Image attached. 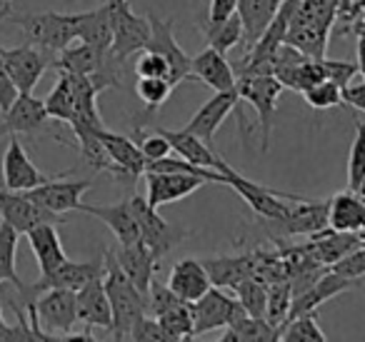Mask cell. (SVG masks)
I'll use <instances>...</instances> for the list:
<instances>
[{
    "instance_id": "1",
    "label": "cell",
    "mask_w": 365,
    "mask_h": 342,
    "mask_svg": "<svg viewBox=\"0 0 365 342\" xmlns=\"http://www.w3.org/2000/svg\"><path fill=\"white\" fill-rule=\"evenodd\" d=\"M103 282H106V292L113 310V327H110L113 340H130V332L135 327V322L143 315H148V297L128 280L123 267L118 265L115 252L110 250H106Z\"/></svg>"
},
{
    "instance_id": "2",
    "label": "cell",
    "mask_w": 365,
    "mask_h": 342,
    "mask_svg": "<svg viewBox=\"0 0 365 342\" xmlns=\"http://www.w3.org/2000/svg\"><path fill=\"white\" fill-rule=\"evenodd\" d=\"M33 330L41 340H63L68 332L76 330L78 310H76V292L53 287L36 297V302L26 305Z\"/></svg>"
},
{
    "instance_id": "3",
    "label": "cell",
    "mask_w": 365,
    "mask_h": 342,
    "mask_svg": "<svg viewBox=\"0 0 365 342\" xmlns=\"http://www.w3.org/2000/svg\"><path fill=\"white\" fill-rule=\"evenodd\" d=\"M6 23L18 26L28 43L51 53L53 58L73 41H78V13H26V16H8Z\"/></svg>"
},
{
    "instance_id": "4",
    "label": "cell",
    "mask_w": 365,
    "mask_h": 342,
    "mask_svg": "<svg viewBox=\"0 0 365 342\" xmlns=\"http://www.w3.org/2000/svg\"><path fill=\"white\" fill-rule=\"evenodd\" d=\"M240 100L250 103L258 113V128H260V145L263 152L268 150L270 130H273V115L278 108V95L283 93V86L270 73H240L235 83Z\"/></svg>"
},
{
    "instance_id": "5",
    "label": "cell",
    "mask_w": 365,
    "mask_h": 342,
    "mask_svg": "<svg viewBox=\"0 0 365 342\" xmlns=\"http://www.w3.org/2000/svg\"><path fill=\"white\" fill-rule=\"evenodd\" d=\"M110 8V21H113V46L110 53L120 61H128L135 53L145 51L148 41H150V21L148 16H138L133 13L128 0H106Z\"/></svg>"
},
{
    "instance_id": "6",
    "label": "cell",
    "mask_w": 365,
    "mask_h": 342,
    "mask_svg": "<svg viewBox=\"0 0 365 342\" xmlns=\"http://www.w3.org/2000/svg\"><path fill=\"white\" fill-rule=\"evenodd\" d=\"M225 185L233 187V190L253 207L255 215L265 217V220H275V222H280L285 215H288L293 200H300V197H303V195H293V192H283V190H273V187L258 185V182L243 177L238 170H233V167L225 172Z\"/></svg>"
},
{
    "instance_id": "7",
    "label": "cell",
    "mask_w": 365,
    "mask_h": 342,
    "mask_svg": "<svg viewBox=\"0 0 365 342\" xmlns=\"http://www.w3.org/2000/svg\"><path fill=\"white\" fill-rule=\"evenodd\" d=\"M106 272V262L103 260H83V262H73L66 260L63 265H58L53 272H46L41 275L36 282H26L23 290H18L23 295V307L36 302V297L46 290H53V287H61V290H81L88 280L103 275Z\"/></svg>"
},
{
    "instance_id": "8",
    "label": "cell",
    "mask_w": 365,
    "mask_h": 342,
    "mask_svg": "<svg viewBox=\"0 0 365 342\" xmlns=\"http://www.w3.org/2000/svg\"><path fill=\"white\" fill-rule=\"evenodd\" d=\"M53 118L48 115L46 100H38L33 93H18V98L13 100V105L3 113L0 135H31V138H36V135L48 133V135L56 138L58 142H66L58 133L48 130V123Z\"/></svg>"
},
{
    "instance_id": "9",
    "label": "cell",
    "mask_w": 365,
    "mask_h": 342,
    "mask_svg": "<svg viewBox=\"0 0 365 342\" xmlns=\"http://www.w3.org/2000/svg\"><path fill=\"white\" fill-rule=\"evenodd\" d=\"M130 207H133V212H135L140 240L150 247V252L158 260L165 257L168 252L185 237V230L170 225L165 217L158 215V207H153L143 195H130Z\"/></svg>"
},
{
    "instance_id": "10",
    "label": "cell",
    "mask_w": 365,
    "mask_h": 342,
    "mask_svg": "<svg viewBox=\"0 0 365 342\" xmlns=\"http://www.w3.org/2000/svg\"><path fill=\"white\" fill-rule=\"evenodd\" d=\"M0 220L13 225L21 235H28L33 227L43 225V222L63 225L66 217L38 205L26 190H8V187L0 185Z\"/></svg>"
},
{
    "instance_id": "11",
    "label": "cell",
    "mask_w": 365,
    "mask_h": 342,
    "mask_svg": "<svg viewBox=\"0 0 365 342\" xmlns=\"http://www.w3.org/2000/svg\"><path fill=\"white\" fill-rule=\"evenodd\" d=\"M0 56L6 63V71L11 76L13 86L18 88V93H33L36 86L41 83L43 73L51 68L53 56L46 51H41L33 43L16 48H0Z\"/></svg>"
},
{
    "instance_id": "12",
    "label": "cell",
    "mask_w": 365,
    "mask_h": 342,
    "mask_svg": "<svg viewBox=\"0 0 365 342\" xmlns=\"http://www.w3.org/2000/svg\"><path fill=\"white\" fill-rule=\"evenodd\" d=\"M190 310H193L195 337H200V335H205V332L228 327V322L233 320L235 312L240 310V302H238V297L225 292V287L213 285L203 297L190 302Z\"/></svg>"
},
{
    "instance_id": "13",
    "label": "cell",
    "mask_w": 365,
    "mask_h": 342,
    "mask_svg": "<svg viewBox=\"0 0 365 342\" xmlns=\"http://www.w3.org/2000/svg\"><path fill=\"white\" fill-rule=\"evenodd\" d=\"M148 21H150V41H148V51H155L165 58L168 66H170V86L178 88L182 81L193 78L190 76V61H193V58L178 46L175 33H173L175 31L173 18H165V21H163V18H158V16H148Z\"/></svg>"
},
{
    "instance_id": "14",
    "label": "cell",
    "mask_w": 365,
    "mask_h": 342,
    "mask_svg": "<svg viewBox=\"0 0 365 342\" xmlns=\"http://www.w3.org/2000/svg\"><path fill=\"white\" fill-rule=\"evenodd\" d=\"M68 175H71V170L61 172L58 177H53V180L43 182V185L26 192L38 205L46 207V210L56 212V215H66L71 210H78L83 205V195L96 185L93 180H66Z\"/></svg>"
},
{
    "instance_id": "15",
    "label": "cell",
    "mask_w": 365,
    "mask_h": 342,
    "mask_svg": "<svg viewBox=\"0 0 365 342\" xmlns=\"http://www.w3.org/2000/svg\"><path fill=\"white\" fill-rule=\"evenodd\" d=\"M145 180V200L153 207H163L178 202L182 197L193 195L198 187L205 185L203 177L188 175V172H158V170H145L143 172Z\"/></svg>"
},
{
    "instance_id": "16",
    "label": "cell",
    "mask_w": 365,
    "mask_h": 342,
    "mask_svg": "<svg viewBox=\"0 0 365 342\" xmlns=\"http://www.w3.org/2000/svg\"><path fill=\"white\" fill-rule=\"evenodd\" d=\"M98 138H101V142L106 145L108 155H110V160H113V170H110L113 177L128 180L130 185L138 177H143V172H145V167H148V160L135 140H130V138H125V135H118V133H113V130H106V128L98 130Z\"/></svg>"
},
{
    "instance_id": "17",
    "label": "cell",
    "mask_w": 365,
    "mask_h": 342,
    "mask_svg": "<svg viewBox=\"0 0 365 342\" xmlns=\"http://www.w3.org/2000/svg\"><path fill=\"white\" fill-rule=\"evenodd\" d=\"M53 177L58 175H46V172L38 170L31 157H28L21 138L11 135L8 150L3 155V180H0V185L8 187V190H33V187L43 185V182L53 180Z\"/></svg>"
},
{
    "instance_id": "18",
    "label": "cell",
    "mask_w": 365,
    "mask_h": 342,
    "mask_svg": "<svg viewBox=\"0 0 365 342\" xmlns=\"http://www.w3.org/2000/svg\"><path fill=\"white\" fill-rule=\"evenodd\" d=\"M240 103V95L238 90H215V95L210 100H205L203 105L195 110V115L188 120V125L182 128V130L193 133L198 135L200 140H205L208 145H213V138L218 133V128L228 120L230 113L238 108Z\"/></svg>"
},
{
    "instance_id": "19",
    "label": "cell",
    "mask_w": 365,
    "mask_h": 342,
    "mask_svg": "<svg viewBox=\"0 0 365 342\" xmlns=\"http://www.w3.org/2000/svg\"><path fill=\"white\" fill-rule=\"evenodd\" d=\"M76 310H78V322L88 327V330H108L113 327V310L110 300H108L106 282L103 275L88 280L81 290H76Z\"/></svg>"
},
{
    "instance_id": "20",
    "label": "cell",
    "mask_w": 365,
    "mask_h": 342,
    "mask_svg": "<svg viewBox=\"0 0 365 342\" xmlns=\"http://www.w3.org/2000/svg\"><path fill=\"white\" fill-rule=\"evenodd\" d=\"M328 207H330V197L328 200H310V197L293 200L288 215L280 220V230H283V235H288V237L315 235V232L330 227Z\"/></svg>"
},
{
    "instance_id": "21",
    "label": "cell",
    "mask_w": 365,
    "mask_h": 342,
    "mask_svg": "<svg viewBox=\"0 0 365 342\" xmlns=\"http://www.w3.org/2000/svg\"><path fill=\"white\" fill-rule=\"evenodd\" d=\"M358 285V280H350L345 275H338V272H323L308 290H303L300 295L293 297V307H290V317L305 315V312H315L323 302L333 300V297L343 295V292L353 290ZM288 317V320H290Z\"/></svg>"
},
{
    "instance_id": "22",
    "label": "cell",
    "mask_w": 365,
    "mask_h": 342,
    "mask_svg": "<svg viewBox=\"0 0 365 342\" xmlns=\"http://www.w3.org/2000/svg\"><path fill=\"white\" fill-rule=\"evenodd\" d=\"M78 212H86V215H93L101 222H106L120 245H130V242L140 240V230H138L135 212L130 207V197L123 202H115V205H88V202H83L78 207Z\"/></svg>"
},
{
    "instance_id": "23",
    "label": "cell",
    "mask_w": 365,
    "mask_h": 342,
    "mask_svg": "<svg viewBox=\"0 0 365 342\" xmlns=\"http://www.w3.org/2000/svg\"><path fill=\"white\" fill-rule=\"evenodd\" d=\"M118 265L123 267V272L128 275V280L148 297L150 292V282L155 280V267L158 257L150 252V247L143 240L130 242V245H120V250L115 252Z\"/></svg>"
},
{
    "instance_id": "24",
    "label": "cell",
    "mask_w": 365,
    "mask_h": 342,
    "mask_svg": "<svg viewBox=\"0 0 365 342\" xmlns=\"http://www.w3.org/2000/svg\"><path fill=\"white\" fill-rule=\"evenodd\" d=\"M168 285L182 302H195L213 287V282H210L203 262L195 257H185V260H178L173 265L170 275H168Z\"/></svg>"
},
{
    "instance_id": "25",
    "label": "cell",
    "mask_w": 365,
    "mask_h": 342,
    "mask_svg": "<svg viewBox=\"0 0 365 342\" xmlns=\"http://www.w3.org/2000/svg\"><path fill=\"white\" fill-rule=\"evenodd\" d=\"M190 76L203 81L213 90H233L238 83V73L235 68L225 61V56L215 48H205L190 61Z\"/></svg>"
},
{
    "instance_id": "26",
    "label": "cell",
    "mask_w": 365,
    "mask_h": 342,
    "mask_svg": "<svg viewBox=\"0 0 365 342\" xmlns=\"http://www.w3.org/2000/svg\"><path fill=\"white\" fill-rule=\"evenodd\" d=\"M155 130L163 133V135L170 140L173 152H178V155L185 157V160L195 162V165L210 167V170H218V172H223V175L230 170L228 162H225L220 155H215L213 147H210L205 140H200L198 135H193V133H188V130H165V128H155Z\"/></svg>"
},
{
    "instance_id": "27",
    "label": "cell",
    "mask_w": 365,
    "mask_h": 342,
    "mask_svg": "<svg viewBox=\"0 0 365 342\" xmlns=\"http://www.w3.org/2000/svg\"><path fill=\"white\" fill-rule=\"evenodd\" d=\"M360 237L355 232H343V230H333V227H325V230L310 235L305 252L313 257L318 265H335L343 255H348L350 250L360 247Z\"/></svg>"
},
{
    "instance_id": "28",
    "label": "cell",
    "mask_w": 365,
    "mask_h": 342,
    "mask_svg": "<svg viewBox=\"0 0 365 342\" xmlns=\"http://www.w3.org/2000/svg\"><path fill=\"white\" fill-rule=\"evenodd\" d=\"M283 0H238V13L240 23H243V43L245 51L250 46L258 43V38L268 31V26L273 23L275 13H278Z\"/></svg>"
},
{
    "instance_id": "29",
    "label": "cell",
    "mask_w": 365,
    "mask_h": 342,
    "mask_svg": "<svg viewBox=\"0 0 365 342\" xmlns=\"http://www.w3.org/2000/svg\"><path fill=\"white\" fill-rule=\"evenodd\" d=\"M28 242H31V250L38 260V267H41V275L53 272L58 265H63L68 260L66 250H63L61 232H58V225H53V222H43V225L33 227L28 232Z\"/></svg>"
},
{
    "instance_id": "30",
    "label": "cell",
    "mask_w": 365,
    "mask_h": 342,
    "mask_svg": "<svg viewBox=\"0 0 365 342\" xmlns=\"http://www.w3.org/2000/svg\"><path fill=\"white\" fill-rule=\"evenodd\" d=\"M108 51L91 46V43H78V46H68L61 53H56V58L51 61V68H56L58 73H71V76H88L98 73V68L103 66V58Z\"/></svg>"
},
{
    "instance_id": "31",
    "label": "cell",
    "mask_w": 365,
    "mask_h": 342,
    "mask_svg": "<svg viewBox=\"0 0 365 342\" xmlns=\"http://www.w3.org/2000/svg\"><path fill=\"white\" fill-rule=\"evenodd\" d=\"M328 222L333 230L355 232L365 225V197L358 190H340L330 197Z\"/></svg>"
},
{
    "instance_id": "32",
    "label": "cell",
    "mask_w": 365,
    "mask_h": 342,
    "mask_svg": "<svg viewBox=\"0 0 365 342\" xmlns=\"http://www.w3.org/2000/svg\"><path fill=\"white\" fill-rule=\"evenodd\" d=\"M78 41L91 43V46L101 48V51H110L113 21L108 3H103L101 8H93L88 13H78Z\"/></svg>"
},
{
    "instance_id": "33",
    "label": "cell",
    "mask_w": 365,
    "mask_h": 342,
    "mask_svg": "<svg viewBox=\"0 0 365 342\" xmlns=\"http://www.w3.org/2000/svg\"><path fill=\"white\" fill-rule=\"evenodd\" d=\"M203 265L210 275V282L225 290H233L240 280L255 275V260L250 257H208L203 260Z\"/></svg>"
},
{
    "instance_id": "34",
    "label": "cell",
    "mask_w": 365,
    "mask_h": 342,
    "mask_svg": "<svg viewBox=\"0 0 365 342\" xmlns=\"http://www.w3.org/2000/svg\"><path fill=\"white\" fill-rule=\"evenodd\" d=\"M223 340L225 342H235V340H263V342H273L278 340V330L270 325L265 317H253L243 310L235 312V317L228 322V327H223Z\"/></svg>"
},
{
    "instance_id": "35",
    "label": "cell",
    "mask_w": 365,
    "mask_h": 342,
    "mask_svg": "<svg viewBox=\"0 0 365 342\" xmlns=\"http://www.w3.org/2000/svg\"><path fill=\"white\" fill-rule=\"evenodd\" d=\"M18 240H21V232L13 225L0 220V285L3 282H11L16 290H23L26 280H21L16 270V250Z\"/></svg>"
},
{
    "instance_id": "36",
    "label": "cell",
    "mask_w": 365,
    "mask_h": 342,
    "mask_svg": "<svg viewBox=\"0 0 365 342\" xmlns=\"http://www.w3.org/2000/svg\"><path fill=\"white\" fill-rule=\"evenodd\" d=\"M285 43L295 46L308 58H323L325 48H328V28L305 26V23H290Z\"/></svg>"
},
{
    "instance_id": "37",
    "label": "cell",
    "mask_w": 365,
    "mask_h": 342,
    "mask_svg": "<svg viewBox=\"0 0 365 342\" xmlns=\"http://www.w3.org/2000/svg\"><path fill=\"white\" fill-rule=\"evenodd\" d=\"M46 108L53 120L71 125L73 115H76V95H73V83L68 73H58V83L46 98Z\"/></svg>"
},
{
    "instance_id": "38",
    "label": "cell",
    "mask_w": 365,
    "mask_h": 342,
    "mask_svg": "<svg viewBox=\"0 0 365 342\" xmlns=\"http://www.w3.org/2000/svg\"><path fill=\"white\" fill-rule=\"evenodd\" d=\"M203 36L210 48L228 56V51H233L238 43H243V23H240L238 13H233L218 26H203Z\"/></svg>"
},
{
    "instance_id": "39",
    "label": "cell",
    "mask_w": 365,
    "mask_h": 342,
    "mask_svg": "<svg viewBox=\"0 0 365 342\" xmlns=\"http://www.w3.org/2000/svg\"><path fill=\"white\" fill-rule=\"evenodd\" d=\"M290 307H293V290H290V282L273 280V285L268 287V305H265V320L278 330L288 322Z\"/></svg>"
},
{
    "instance_id": "40",
    "label": "cell",
    "mask_w": 365,
    "mask_h": 342,
    "mask_svg": "<svg viewBox=\"0 0 365 342\" xmlns=\"http://www.w3.org/2000/svg\"><path fill=\"white\" fill-rule=\"evenodd\" d=\"M278 340L283 342H325V332L320 330L318 320H315V312H305V315L290 317L283 327H280Z\"/></svg>"
},
{
    "instance_id": "41",
    "label": "cell",
    "mask_w": 365,
    "mask_h": 342,
    "mask_svg": "<svg viewBox=\"0 0 365 342\" xmlns=\"http://www.w3.org/2000/svg\"><path fill=\"white\" fill-rule=\"evenodd\" d=\"M235 297L243 305V310L253 317H265V305H268V287L258 277H245L233 287Z\"/></svg>"
},
{
    "instance_id": "42",
    "label": "cell",
    "mask_w": 365,
    "mask_h": 342,
    "mask_svg": "<svg viewBox=\"0 0 365 342\" xmlns=\"http://www.w3.org/2000/svg\"><path fill=\"white\" fill-rule=\"evenodd\" d=\"M160 325L165 327V332L175 340H193L195 330H193V310H190V302H180V305L170 307V310L160 312L158 315Z\"/></svg>"
},
{
    "instance_id": "43",
    "label": "cell",
    "mask_w": 365,
    "mask_h": 342,
    "mask_svg": "<svg viewBox=\"0 0 365 342\" xmlns=\"http://www.w3.org/2000/svg\"><path fill=\"white\" fill-rule=\"evenodd\" d=\"M173 90H175V88L170 86L168 78H138V83H135V93H138V98L145 103L148 113L158 110V108L170 98Z\"/></svg>"
},
{
    "instance_id": "44",
    "label": "cell",
    "mask_w": 365,
    "mask_h": 342,
    "mask_svg": "<svg viewBox=\"0 0 365 342\" xmlns=\"http://www.w3.org/2000/svg\"><path fill=\"white\" fill-rule=\"evenodd\" d=\"M303 98L313 110H330V108L345 105L343 88L330 81H320V83H315V86H310L308 90H303Z\"/></svg>"
},
{
    "instance_id": "45",
    "label": "cell",
    "mask_w": 365,
    "mask_h": 342,
    "mask_svg": "<svg viewBox=\"0 0 365 342\" xmlns=\"http://www.w3.org/2000/svg\"><path fill=\"white\" fill-rule=\"evenodd\" d=\"M363 177H365V120L358 123L355 140L348 152V187L350 190H358Z\"/></svg>"
},
{
    "instance_id": "46",
    "label": "cell",
    "mask_w": 365,
    "mask_h": 342,
    "mask_svg": "<svg viewBox=\"0 0 365 342\" xmlns=\"http://www.w3.org/2000/svg\"><path fill=\"white\" fill-rule=\"evenodd\" d=\"M11 6L13 0H3L0 3V23H6V18L11 16ZM16 98H18V88L13 86L11 76L6 71V63H3V56H0V113H6Z\"/></svg>"
},
{
    "instance_id": "47",
    "label": "cell",
    "mask_w": 365,
    "mask_h": 342,
    "mask_svg": "<svg viewBox=\"0 0 365 342\" xmlns=\"http://www.w3.org/2000/svg\"><path fill=\"white\" fill-rule=\"evenodd\" d=\"M135 76L138 78H168L170 81V66L168 61L155 51H143L135 61Z\"/></svg>"
},
{
    "instance_id": "48",
    "label": "cell",
    "mask_w": 365,
    "mask_h": 342,
    "mask_svg": "<svg viewBox=\"0 0 365 342\" xmlns=\"http://www.w3.org/2000/svg\"><path fill=\"white\" fill-rule=\"evenodd\" d=\"M130 340L135 342H173V337L165 332V327L160 325V320H158L155 315H143L140 320L135 322V327H133L130 332Z\"/></svg>"
},
{
    "instance_id": "49",
    "label": "cell",
    "mask_w": 365,
    "mask_h": 342,
    "mask_svg": "<svg viewBox=\"0 0 365 342\" xmlns=\"http://www.w3.org/2000/svg\"><path fill=\"white\" fill-rule=\"evenodd\" d=\"M135 133L140 135V140H138V145H140V150H143V155H145V160L148 162H153V160H160V157H168L173 152V145H170V140H168L163 133H143L140 130V125L135 128Z\"/></svg>"
},
{
    "instance_id": "50",
    "label": "cell",
    "mask_w": 365,
    "mask_h": 342,
    "mask_svg": "<svg viewBox=\"0 0 365 342\" xmlns=\"http://www.w3.org/2000/svg\"><path fill=\"white\" fill-rule=\"evenodd\" d=\"M180 297L170 290V285H163V282L153 280L150 282V292H148V312L150 315H160V312L170 310V307L180 305Z\"/></svg>"
},
{
    "instance_id": "51",
    "label": "cell",
    "mask_w": 365,
    "mask_h": 342,
    "mask_svg": "<svg viewBox=\"0 0 365 342\" xmlns=\"http://www.w3.org/2000/svg\"><path fill=\"white\" fill-rule=\"evenodd\" d=\"M320 68L325 73V81L335 83V86L345 88L348 83H353V78L360 73L358 63H350V61H325V58H318Z\"/></svg>"
},
{
    "instance_id": "52",
    "label": "cell",
    "mask_w": 365,
    "mask_h": 342,
    "mask_svg": "<svg viewBox=\"0 0 365 342\" xmlns=\"http://www.w3.org/2000/svg\"><path fill=\"white\" fill-rule=\"evenodd\" d=\"M330 270L360 282L365 277V245L355 247V250H350L348 255H343L335 265H330Z\"/></svg>"
},
{
    "instance_id": "53",
    "label": "cell",
    "mask_w": 365,
    "mask_h": 342,
    "mask_svg": "<svg viewBox=\"0 0 365 342\" xmlns=\"http://www.w3.org/2000/svg\"><path fill=\"white\" fill-rule=\"evenodd\" d=\"M238 8V0H210L208 6V21L205 26H218L225 18H230Z\"/></svg>"
},
{
    "instance_id": "54",
    "label": "cell",
    "mask_w": 365,
    "mask_h": 342,
    "mask_svg": "<svg viewBox=\"0 0 365 342\" xmlns=\"http://www.w3.org/2000/svg\"><path fill=\"white\" fill-rule=\"evenodd\" d=\"M343 103L365 115V83H348L343 88Z\"/></svg>"
},
{
    "instance_id": "55",
    "label": "cell",
    "mask_w": 365,
    "mask_h": 342,
    "mask_svg": "<svg viewBox=\"0 0 365 342\" xmlns=\"http://www.w3.org/2000/svg\"><path fill=\"white\" fill-rule=\"evenodd\" d=\"M358 68L365 78V38H360V46H358Z\"/></svg>"
},
{
    "instance_id": "56",
    "label": "cell",
    "mask_w": 365,
    "mask_h": 342,
    "mask_svg": "<svg viewBox=\"0 0 365 342\" xmlns=\"http://www.w3.org/2000/svg\"><path fill=\"white\" fill-rule=\"evenodd\" d=\"M6 335H8V325L3 320V307H0V340H6Z\"/></svg>"
},
{
    "instance_id": "57",
    "label": "cell",
    "mask_w": 365,
    "mask_h": 342,
    "mask_svg": "<svg viewBox=\"0 0 365 342\" xmlns=\"http://www.w3.org/2000/svg\"><path fill=\"white\" fill-rule=\"evenodd\" d=\"M358 192H360V195H363V197H365V177H363V182H360V187H358Z\"/></svg>"
}]
</instances>
